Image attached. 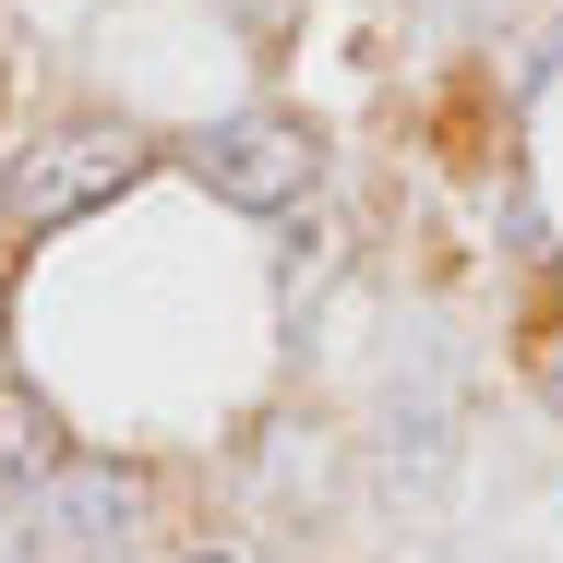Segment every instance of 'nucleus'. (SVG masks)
I'll return each instance as SVG.
<instances>
[{"label":"nucleus","instance_id":"1","mask_svg":"<svg viewBox=\"0 0 563 563\" xmlns=\"http://www.w3.org/2000/svg\"><path fill=\"white\" fill-rule=\"evenodd\" d=\"M192 180L217 192L228 217H300L312 180H324V132L288 109H240L217 132H192Z\"/></svg>","mask_w":563,"mask_h":563},{"label":"nucleus","instance_id":"2","mask_svg":"<svg viewBox=\"0 0 563 563\" xmlns=\"http://www.w3.org/2000/svg\"><path fill=\"white\" fill-rule=\"evenodd\" d=\"M132 180H144V132L85 120V132H60V144L24 156V180H12V228H24V240H36V228H73V217H97V205H120Z\"/></svg>","mask_w":563,"mask_h":563},{"label":"nucleus","instance_id":"3","mask_svg":"<svg viewBox=\"0 0 563 563\" xmlns=\"http://www.w3.org/2000/svg\"><path fill=\"white\" fill-rule=\"evenodd\" d=\"M36 528H48L60 563H120L132 528H144V479H132L120 455H73V467L36 492Z\"/></svg>","mask_w":563,"mask_h":563},{"label":"nucleus","instance_id":"4","mask_svg":"<svg viewBox=\"0 0 563 563\" xmlns=\"http://www.w3.org/2000/svg\"><path fill=\"white\" fill-rule=\"evenodd\" d=\"M384 479H396L408 504H444V479H455V396H444V372L396 384V408H384Z\"/></svg>","mask_w":563,"mask_h":563},{"label":"nucleus","instance_id":"5","mask_svg":"<svg viewBox=\"0 0 563 563\" xmlns=\"http://www.w3.org/2000/svg\"><path fill=\"white\" fill-rule=\"evenodd\" d=\"M73 467V432L36 384H0V504H36L48 479Z\"/></svg>","mask_w":563,"mask_h":563},{"label":"nucleus","instance_id":"6","mask_svg":"<svg viewBox=\"0 0 563 563\" xmlns=\"http://www.w3.org/2000/svg\"><path fill=\"white\" fill-rule=\"evenodd\" d=\"M252 479H264V504H276L288 528H312V516L336 504V432L276 420V432H264V455H252Z\"/></svg>","mask_w":563,"mask_h":563},{"label":"nucleus","instance_id":"7","mask_svg":"<svg viewBox=\"0 0 563 563\" xmlns=\"http://www.w3.org/2000/svg\"><path fill=\"white\" fill-rule=\"evenodd\" d=\"M228 24H240V36H288V24H300V0H228Z\"/></svg>","mask_w":563,"mask_h":563},{"label":"nucleus","instance_id":"8","mask_svg":"<svg viewBox=\"0 0 563 563\" xmlns=\"http://www.w3.org/2000/svg\"><path fill=\"white\" fill-rule=\"evenodd\" d=\"M540 396H552V420H563V336H540Z\"/></svg>","mask_w":563,"mask_h":563},{"label":"nucleus","instance_id":"9","mask_svg":"<svg viewBox=\"0 0 563 563\" xmlns=\"http://www.w3.org/2000/svg\"><path fill=\"white\" fill-rule=\"evenodd\" d=\"M180 563H252V552H240V540H192Z\"/></svg>","mask_w":563,"mask_h":563}]
</instances>
